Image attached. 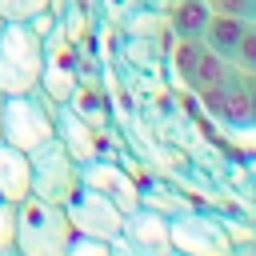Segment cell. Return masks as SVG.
<instances>
[{"label": "cell", "mask_w": 256, "mask_h": 256, "mask_svg": "<svg viewBox=\"0 0 256 256\" xmlns=\"http://www.w3.org/2000/svg\"><path fill=\"white\" fill-rule=\"evenodd\" d=\"M76 228L68 220V208L44 196H24L16 204V236L12 248L20 256H68Z\"/></svg>", "instance_id": "1"}, {"label": "cell", "mask_w": 256, "mask_h": 256, "mask_svg": "<svg viewBox=\"0 0 256 256\" xmlns=\"http://www.w3.org/2000/svg\"><path fill=\"white\" fill-rule=\"evenodd\" d=\"M44 76V36L32 24L4 20L0 28V92L20 96L40 88Z\"/></svg>", "instance_id": "2"}, {"label": "cell", "mask_w": 256, "mask_h": 256, "mask_svg": "<svg viewBox=\"0 0 256 256\" xmlns=\"http://www.w3.org/2000/svg\"><path fill=\"white\" fill-rule=\"evenodd\" d=\"M52 136H56V100H48L44 88L4 96V144L36 152Z\"/></svg>", "instance_id": "3"}, {"label": "cell", "mask_w": 256, "mask_h": 256, "mask_svg": "<svg viewBox=\"0 0 256 256\" xmlns=\"http://www.w3.org/2000/svg\"><path fill=\"white\" fill-rule=\"evenodd\" d=\"M28 160H32V196L68 204L72 192L80 188V160H76L56 136L44 140L36 152H28Z\"/></svg>", "instance_id": "4"}, {"label": "cell", "mask_w": 256, "mask_h": 256, "mask_svg": "<svg viewBox=\"0 0 256 256\" xmlns=\"http://www.w3.org/2000/svg\"><path fill=\"white\" fill-rule=\"evenodd\" d=\"M172 228V252L184 256H228L232 252V232L224 220L208 216V212H176L168 216Z\"/></svg>", "instance_id": "5"}, {"label": "cell", "mask_w": 256, "mask_h": 256, "mask_svg": "<svg viewBox=\"0 0 256 256\" xmlns=\"http://www.w3.org/2000/svg\"><path fill=\"white\" fill-rule=\"evenodd\" d=\"M68 208V220H72V228L80 232V236H96V240H116L120 236V228H124V208L120 204H112L104 192H96V188H76L72 192V200L64 204Z\"/></svg>", "instance_id": "6"}, {"label": "cell", "mask_w": 256, "mask_h": 256, "mask_svg": "<svg viewBox=\"0 0 256 256\" xmlns=\"http://www.w3.org/2000/svg\"><path fill=\"white\" fill-rule=\"evenodd\" d=\"M76 80H80V56H76L72 36H68V32L60 28V20H56V28L44 36V76H40V88H44L48 100L64 104V100L72 96Z\"/></svg>", "instance_id": "7"}, {"label": "cell", "mask_w": 256, "mask_h": 256, "mask_svg": "<svg viewBox=\"0 0 256 256\" xmlns=\"http://www.w3.org/2000/svg\"><path fill=\"white\" fill-rule=\"evenodd\" d=\"M80 184L104 192V196H108L112 204H120L124 212H132V208L144 204V188H140V180H136L124 164H116V160H108V156H96V160L80 164Z\"/></svg>", "instance_id": "8"}, {"label": "cell", "mask_w": 256, "mask_h": 256, "mask_svg": "<svg viewBox=\"0 0 256 256\" xmlns=\"http://www.w3.org/2000/svg\"><path fill=\"white\" fill-rule=\"evenodd\" d=\"M172 68H176L180 84H184L188 92H196V96H200L204 88H212L216 80H224L228 60H224V56H216L204 40H176Z\"/></svg>", "instance_id": "9"}, {"label": "cell", "mask_w": 256, "mask_h": 256, "mask_svg": "<svg viewBox=\"0 0 256 256\" xmlns=\"http://www.w3.org/2000/svg\"><path fill=\"white\" fill-rule=\"evenodd\" d=\"M200 104L212 120L228 124V128H252V112H248V88H244V72L228 64L224 80H216L212 88L200 92Z\"/></svg>", "instance_id": "10"}, {"label": "cell", "mask_w": 256, "mask_h": 256, "mask_svg": "<svg viewBox=\"0 0 256 256\" xmlns=\"http://www.w3.org/2000/svg\"><path fill=\"white\" fill-rule=\"evenodd\" d=\"M120 240L144 256H172V228H168V216L152 204H140L124 216V228H120Z\"/></svg>", "instance_id": "11"}, {"label": "cell", "mask_w": 256, "mask_h": 256, "mask_svg": "<svg viewBox=\"0 0 256 256\" xmlns=\"http://www.w3.org/2000/svg\"><path fill=\"white\" fill-rule=\"evenodd\" d=\"M56 140L80 160V164H88V160H96L100 156V128H92L80 112H72L68 104H56Z\"/></svg>", "instance_id": "12"}, {"label": "cell", "mask_w": 256, "mask_h": 256, "mask_svg": "<svg viewBox=\"0 0 256 256\" xmlns=\"http://www.w3.org/2000/svg\"><path fill=\"white\" fill-rule=\"evenodd\" d=\"M0 196L12 204L32 196V160H28V152H20L4 140H0Z\"/></svg>", "instance_id": "13"}, {"label": "cell", "mask_w": 256, "mask_h": 256, "mask_svg": "<svg viewBox=\"0 0 256 256\" xmlns=\"http://www.w3.org/2000/svg\"><path fill=\"white\" fill-rule=\"evenodd\" d=\"M208 20H212L208 0H176L168 12V32H176V40H200Z\"/></svg>", "instance_id": "14"}, {"label": "cell", "mask_w": 256, "mask_h": 256, "mask_svg": "<svg viewBox=\"0 0 256 256\" xmlns=\"http://www.w3.org/2000/svg\"><path fill=\"white\" fill-rule=\"evenodd\" d=\"M240 28H244V20H236V16H220V12H212V20H208V28H204V44L216 52V56H224L228 64H232V56H236V44H240Z\"/></svg>", "instance_id": "15"}, {"label": "cell", "mask_w": 256, "mask_h": 256, "mask_svg": "<svg viewBox=\"0 0 256 256\" xmlns=\"http://www.w3.org/2000/svg\"><path fill=\"white\" fill-rule=\"evenodd\" d=\"M64 104H68L72 112H80V116H84L92 128H104V124H108V112H104V96H100V92H96L88 80H76V88H72V96H68Z\"/></svg>", "instance_id": "16"}, {"label": "cell", "mask_w": 256, "mask_h": 256, "mask_svg": "<svg viewBox=\"0 0 256 256\" xmlns=\"http://www.w3.org/2000/svg\"><path fill=\"white\" fill-rule=\"evenodd\" d=\"M40 12H52V0H0V20H36Z\"/></svg>", "instance_id": "17"}, {"label": "cell", "mask_w": 256, "mask_h": 256, "mask_svg": "<svg viewBox=\"0 0 256 256\" xmlns=\"http://www.w3.org/2000/svg\"><path fill=\"white\" fill-rule=\"evenodd\" d=\"M232 68H240V72H256V20H248V24L240 28V44H236Z\"/></svg>", "instance_id": "18"}, {"label": "cell", "mask_w": 256, "mask_h": 256, "mask_svg": "<svg viewBox=\"0 0 256 256\" xmlns=\"http://www.w3.org/2000/svg\"><path fill=\"white\" fill-rule=\"evenodd\" d=\"M208 8L212 12H220V16H236V20H256V0H208Z\"/></svg>", "instance_id": "19"}, {"label": "cell", "mask_w": 256, "mask_h": 256, "mask_svg": "<svg viewBox=\"0 0 256 256\" xmlns=\"http://www.w3.org/2000/svg\"><path fill=\"white\" fill-rule=\"evenodd\" d=\"M68 256H112V240H96V236H72Z\"/></svg>", "instance_id": "20"}, {"label": "cell", "mask_w": 256, "mask_h": 256, "mask_svg": "<svg viewBox=\"0 0 256 256\" xmlns=\"http://www.w3.org/2000/svg\"><path fill=\"white\" fill-rule=\"evenodd\" d=\"M12 236H16V204L0 196V248H12Z\"/></svg>", "instance_id": "21"}, {"label": "cell", "mask_w": 256, "mask_h": 256, "mask_svg": "<svg viewBox=\"0 0 256 256\" xmlns=\"http://www.w3.org/2000/svg\"><path fill=\"white\" fill-rule=\"evenodd\" d=\"M244 88H248V112H252V128H256V72H244Z\"/></svg>", "instance_id": "22"}, {"label": "cell", "mask_w": 256, "mask_h": 256, "mask_svg": "<svg viewBox=\"0 0 256 256\" xmlns=\"http://www.w3.org/2000/svg\"><path fill=\"white\" fill-rule=\"evenodd\" d=\"M228 256H256V236H244V240H236Z\"/></svg>", "instance_id": "23"}, {"label": "cell", "mask_w": 256, "mask_h": 256, "mask_svg": "<svg viewBox=\"0 0 256 256\" xmlns=\"http://www.w3.org/2000/svg\"><path fill=\"white\" fill-rule=\"evenodd\" d=\"M112 256H144V252H136V248H128V244H124V240L116 236V240H112Z\"/></svg>", "instance_id": "24"}, {"label": "cell", "mask_w": 256, "mask_h": 256, "mask_svg": "<svg viewBox=\"0 0 256 256\" xmlns=\"http://www.w3.org/2000/svg\"><path fill=\"white\" fill-rule=\"evenodd\" d=\"M0 140H4V92H0Z\"/></svg>", "instance_id": "25"}, {"label": "cell", "mask_w": 256, "mask_h": 256, "mask_svg": "<svg viewBox=\"0 0 256 256\" xmlns=\"http://www.w3.org/2000/svg\"><path fill=\"white\" fill-rule=\"evenodd\" d=\"M0 256H20V252L16 248H0Z\"/></svg>", "instance_id": "26"}, {"label": "cell", "mask_w": 256, "mask_h": 256, "mask_svg": "<svg viewBox=\"0 0 256 256\" xmlns=\"http://www.w3.org/2000/svg\"><path fill=\"white\" fill-rule=\"evenodd\" d=\"M172 256H184V252H172Z\"/></svg>", "instance_id": "27"}, {"label": "cell", "mask_w": 256, "mask_h": 256, "mask_svg": "<svg viewBox=\"0 0 256 256\" xmlns=\"http://www.w3.org/2000/svg\"><path fill=\"white\" fill-rule=\"evenodd\" d=\"M0 28H4V20H0Z\"/></svg>", "instance_id": "28"}]
</instances>
